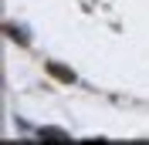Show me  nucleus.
<instances>
[{
  "label": "nucleus",
  "mask_w": 149,
  "mask_h": 145,
  "mask_svg": "<svg viewBox=\"0 0 149 145\" xmlns=\"http://www.w3.org/2000/svg\"><path fill=\"white\" fill-rule=\"evenodd\" d=\"M47 71L54 74L58 81H65V84H74V71H71V68H65V64H54V61H51V64H47Z\"/></svg>",
  "instance_id": "1"
},
{
  "label": "nucleus",
  "mask_w": 149,
  "mask_h": 145,
  "mask_svg": "<svg viewBox=\"0 0 149 145\" xmlns=\"http://www.w3.org/2000/svg\"><path fill=\"white\" fill-rule=\"evenodd\" d=\"M41 138H47V142H51V138H54V142H65V132H61V128H44V132H41Z\"/></svg>",
  "instance_id": "2"
},
{
  "label": "nucleus",
  "mask_w": 149,
  "mask_h": 145,
  "mask_svg": "<svg viewBox=\"0 0 149 145\" xmlns=\"http://www.w3.org/2000/svg\"><path fill=\"white\" fill-rule=\"evenodd\" d=\"M7 34H10V37H17V41H24V44H27V34H24V30H17L14 24H7Z\"/></svg>",
  "instance_id": "3"
}]
</instances>
